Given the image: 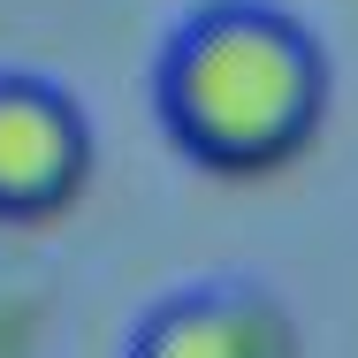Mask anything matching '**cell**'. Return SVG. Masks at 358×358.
<instances>
[{"mask_svg": "<svg viewBox=\"0 0 358 358\" xmlns=\"http://www.w3.org/2000/svg\"><path fill=\"white\" fill-rule=\"evenodd\" d=\"M152 99L191 160L221 176H267L320 130L328 54L297 15L267 0H206L168 31Z\"/></svg>", "mask_w": 358, "mask_h": 358, "instance_id": "6da1fadb", "label": "cell"}, {"mask_svg": "<svg viewBox=\"0 0 358 358\" xmlns=\"http://www.w3.org/2000/svg\"><path fill=\"white\" fill-rule=\"evenodd\" d=\"M92 176V115L69 84L0 69V221L62 214Z\"/></svg>", "mask_w": 358, "mask_h": 358, "instance_id": "7a4b0ae2", "label": "cell"}, {"mask_svg": "<svg viewBox=\"0 0 358 358\" xmlns=\"http://www.w3.org/2000/svg\"><path fill=\"white\" fill-rule=\"evenodd\" d=\"M289 313L252 282H191L160 297L130 336V358H289Z\"/></svg>", "mask_w": 358, "mask_h": 358, "instance_id": "3957f363", "label": "cell"}]
</instances>
